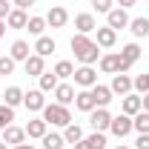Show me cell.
<instances>
[{"instance_id":"6da1fadb","label":"cell","mask_w":149,"mask_h":149,"mask_svg":"<svg viewBox=\"0 0 149 149\" xmlns=\"http://www.w3.org/2000/svg\"><path fill=\"white\" fill-rule=\"evenodd\" d=\"M69 46H72L74 57L80 60V66H92V63L100 60V46H97L89 35H80V32H77V35L69 40Z\"/></svg>"},{"instance_id":"7a4b0ae2","label":"cell","mask_w":149,"mask_h":149,"mask_svg":"<svg viewBox=\"0 0 149 149\" xmlns=\"http://www.w3.org/2000/svg\"><path fill=\"white\" fill-rule=\"evenodd\" d=\"M97 66H100L103 74H129V69H132V63L123 60L120 52H106V55H100Z\"/></svg>"},{"instance_id":"3957f363","label":"cell","mask_w":149,"mask_h":149,"mask_svg":"<svg viewBox=\"0 0 149 149\" xmlns=\"http://www.w3.org/2000/svg\"><path fill=\"white\" fill-rule=\"evenodd\" d=\"M40 118H43L49 126H60V129L72 123V112H69V106H60V103H46L43 112H40Z\"/></svg>"},{"instance_id":"277c9868","label":"cell","mask_w":149,"mask_h":149,"mask_svg":"<svg viewBox=\"0 0 149 149\" xmlns=\"http://www.w3.org/2000/svg\"><path fill=\"white\" fill-rule=\"evenodd\" d=\"M74 86H80V89H92L95 83H97V72H95L92 66H77L72 74Z\"/></svg>"},{"instance_id":"5b68a950","label":"cell","mask_w":149,"mask_h":149,"mask_svg":"<svg viewBox=\"0 0 149 149\" xmlns=\"http://www.w3.org/2000/svg\"><path fill=\"white\" fill-rule=\"evenodd\" d=\"M109 123H112V112L109 109H92L89 112V126L95 132H109Z\"/></svg>"},{"instance_id":"8992f818","label":"cell","mask_w":149,"mask_h":149,"mask_svg":"<svg viewBox=\"0 0 149 149\" xmlns=\"http://www.w3.org/2000/svg\"><path fill=\"white\" fill-rule=\"evenodd\" d=\"M129 20H132V17L126 15V9L115 6L109 15H106V26H109V29H115V32H118V29H129Z\"/></svg>"},{"instance_id":"52a82bcc","label":"cell","mask_w":149,"mask_h":149,"mask_svg":"<svg viewBox=\"0 0 149 149\" xmlns=\"http://www.w3.org/2000/svg\"><path fill=\"white\" fill-rule=\"evenodd\" d=\"M23 106H26L29 112H43V106H46V92L29 89V92L23 95Z\"/></svg>"},{"instance_id":"ba28073f","label":"cell","mask_w":149,"mask_h":149,"mask_svg":"<svg viewBox=\"0 0 149 149\" xmlns=\"http://www.w3.org/2000/svg\"><path fill=\"white\" fill-rule=\"evenodd\" d=\"M95 43H97L100 49H112V46L118 43V32L109 29V26H97V29H95Z\"/></svg>"},{"instance_id":"9c48e42d","label":"cell","mask_w":149,"mask_h":149,"mask_svg":"<svg viewBox=\"0 0 149 149\" xmlns=\"http://www.w3.org/2000/svg\"><path fill=\"white\" fill-rule=\"evenodd\" d=\"M109 132L115 135V138H126V135L132 132V118L120 112L118 118H112V123H109Z\"/></svg>"},{"instance_id":"30bf717a","label":"cell","mask_w":149,"mask_h":149,"mask_svg":"<svg viewBox=\"0 0 149 149\" xmlns=\"http://www.w3.org/2000/svg\"><path fill=\"white\" fill-rule=\"evenodd\" d=\"M69 23V12L63 9V6H52L49 12H46V26H52V29H63Z\"/></svg>"},{"instance_id":"8fae6325","label":"cell","mask_w":149,"mask_h":149,"mask_svg":"<svg viewBox=\"0 0 149 149\" xmlns=\"http://www.w3.org/2000/svg\"><path fill=\"white\" fill-rule=\"evenodd\" d=\"M141 109H143V100H141V95L129 92V95H123V97H120V112H123V115L135 118Z\"/></svg>"},{"instance_id":"7c38bea8","label":"cell","mask_w":149,"mask_h":149,"mask_svg":"<svg viewBox=\"0 0 149 149\" xmlns=\"http://www.w3.org/2000/svg\"><path fill=\"white\" fill-rule=\"evenodd\" d=\"M109 89H112V95H129L132 89H135V83H132V77L129 74H112V83H109Z\"/></svg>"},{"instance_id":"4fadbf2b","label":"cell","mask_w":149,"mask_h":149,"mask_svg":"<svg viewBox=\"0 0 149 149\" xmlns=\"http://www.w3.org/2000/svg\"><path fill=\"white\" fill-rule=\"evenodd\" d=\"M23 129H26V138H32V141H43V135L49 132V123H46L43 118H32Z\"/></svg>"},{"instance_id":"5bb4252c","label":"cell","mask_w":149,"mask_h":149,"mask_svg":"<svg viewBox=\"0 0 149 149\" xmlns=\"http://www.w3.org/2000/svg\"><path fill=\"white\" fill-rule=\"evenodd\" d=\"M74 29H77L80 35H92L95 29H97V20H95V15H89V12H80V15H74Z\"/></svg>"},{"instance_id":"9a60e30c","label":"cell","mask_w":149,"mask_h":149,"mask_svg":"<svg viewBox=\"0 0 149 149\" xmlns=\"http://www.w3.org/2000/svg\"><path fill=\"white\" fill-rule=\"evenodd\" d=\"M3 143H9V146L26 143V129H23V126H15V123H9V126L3 129Z\"/></svg>"},{"instance_id":"2e32d148","label":"cell","mask_w":149,"mask_h":149,"mask_svg":"<svg viewBox=\"0 0 149 149\" xmlns=\"http://www.w3.org/2000/svg\"><path fill=\"white\" fill-rule=\"evenodd\" d=\"M52 95H55V103H60V106L74 103V86H72V83H66V80H63V83H57V89H55Z\"/></svg>"},{"instance_id":"e0dca14e","label":"cell","mask_w":149,"mask_h":149,"mask_svg":"<svg viewBox=\"0 0 149 149\" xmlns=\"http://www.w3.org/2000/svg\"><path fill=\"white\" fill-rule=\"evenodd\" d=\"M74 109H80V112L97 109V106H95V97H92V89H77V92H74Z\"/></svg>"},{"instance_id":"ac0fdd59","label":"cell","mask_w":149,"mask_h":149,"mask_svg":"<svg viewBox=\"0 0 149 149\" xmlns=\"http://www.w3.org/2000/svg\"><path fill=\"white\" fill-rule=\"evenodd\" d=\"M43 60H46V57H40V55H35V52H32V55H29V60L23 63L26 74H29V77H40V74L46 72V63H43Z\"/></svg>"},{"instance_id":"d6986e66","label":"cell","mask_w":149,"mask_h":149,"mask_svg":"<svg viewBox=\"0 0 149 149\" xmlns=\"http://www.w3.org/2000/svg\"><path fill=\"white\" fill-rule=\"evenodd\" d=\"M92 97H95V106L106 109V106L112 103V89L103 86V83H95V86H92Z\"/></svg>"},{"instance_id":"ffe728a7","label":"cell","mask_w":149,"mask_h":149,"mask_svg":"<svg viewBox=\"0 0 149 149\" xmlns=\"http://www.w3.org/2000/svg\"><path fill=\"white\" fill-rule=\"evenodd\" d=\"M55 49H57V43L52 40V37H46V35H40V37L35 40V46H32V52H35V55H40V57H49Z\"/></svg>"},{"instance_id":"44dd1931","label":"cell","mask_w":149,"mask_h":149,"mask_svg":"<svg viewBox=\"0 0 149 149\" xmlns=\"http://www.w3.org/2000/svg\"><path fill=\"white\" fill-rule=\"evenodd\" d=\"M9 55H12V60H15V63H26V60H29V55H32V46H29L26 40H15Z\"/></svg>"},{"instance_id":"7402d4cb","label":"cell","mask_w":149,"mask_h":149,"mask_svg":"<svg viewBox=\"0 0 149 149\" xmlns=\"http://www.w3.org/2000/svg\"><path fill=\"white\" fill-rule=\"evenodd\" d=\"M26 23H29V12H23V9H12L9 17H6L9 29H26Z\"/></svg>"},{"instance_id":"603a6c76","label":"cell","mask_w":149,"mask_h":149,"mask_svg":"<svg viewBox=\"0 0 149 149\" xmlns=\"http://www.w3.org/2000/svg\"><path fill=\"white\" fill-rule=\"evenodd\" d=\"M23 89H20V86H9V89H6V92H3V103H6V106H12V109H17L20 103H23Z\"/></svg>"},{"instance_id":"cb8c5ba5","label":"cell","mask_w":149,"mask_h":149,"mask_svg":"<svg viewBox=\"0 0 149 149\" xmlns=\"http://www.w3.org/2000/svg\"><path fill=\"white\" fill-rule=\"evenodd\" d=\"M57 83H60V77H57L55 72H43L37 77V89H40V92H55Z\"/></svg>"},{"instance_id":"d4e9b609","label":"cell","mask_w":149,"mask_h":149,"mask_svg":"<svg viewBox=\"0 0 149 149\" xmlns=\"http://www.w3.org/2000/svg\"><path fill=\"white\" fill-rule=\"evenodd\" d=\"M129 32L135 37H149V17H132L129 20Z\"/></svg>"},{"instance_id":"484cf974","label":"cell","mask_w":149,"mask_h":149,"mask_svg":"<svg viewBox=\"0 0 149 149\" xmlns=\"http://www.w3.org/2000/svg\"><path fill=\"white\" fill-rule=\"evenodd\" d=\"M132 129L138 132V135H149V112H138L135 118H132Z\"/></svg>"},{"instance_id":"4316f807","label":"cell","mask_w":149,"mask_h":149,"mask_svg":"<svg viewBox=\"0 0 149 149\" xmlns=\"http://www.w3.org/2000/svg\"><path fill=\"white\" fill-rule=\"evenodd\" d=\"M63 146H66L63 135H57V132H46L43 135V149H63Z\"/></svg>"},{"instance_id":"83f0119b","label":"cell","mask_w":149,"mask_h":149,"mask_svg":"<svg viewBox=\"0 0 149 149\" xmlns=\"http://www.w3.org/2000/svg\"><path fill=\"white\" fill-rule=\"evenodd\" d=\"M63 141H66V143H77V141H83V129H80L77 123L63 126Z\"/></svg>"},{"instance_id":"f1b7e54d","label":"cell","mask_w":149,"mask_h":149,"mask_svg":"<svg viewBox=\"0 0 149 149\" xmlns=\"http://www.w3.org/2000/svg\"><path fill=\"white\" fill-rule=\"evenodd\" d=\"M55 74L60 77V80H69V77L74 74V63L72 60H57L55 63Z\"/></svg>"},{"instance_id":"f546056e","label":"cell","mask_w":149,"mask_h":149,"mask_svg":"<svg viewBox=\"0 0 149 149\" xmlns=\"http://www.w3.org/2000/svg\"><path fill=\"white\" fill-rule=\"evenodd\" d=\"M26 29H29V35L32 37H40L43 32H46V17H29V23H26Z\"/></svg>"},{"instance_id":"4dcf8cb0","label":"cell","mask_w":149,"mask_h":149,"mask_svg":"<svg viewBox=\"0 0 149 149\" xmlns=\"http://www.w3.org/2000/svg\"><path fill=\"white\" fill-rule=\"evenodd\" d=\"M141 55H143V52H141V46H138V43H126V46L120 49V57H123V60H129V63H135Z\"/></svg>"},{"instance_id":"1f68e13d","label":"cell","mask_w":149,"mask_h":149,"mask_svg":"<svg viewBox=\"0 0 149 149\" xmlns=\"http://www.w3.org/2000/svg\"><path fill=\"white\" fill-rule=\"evenodd\" d=\"M89 149H106V132H92L89 138H83Z\"/></svg>"},{"instance_id":"d6a6232c","label":"cell","mask_w":149,"mask_h":149,"mask_svg":"<svg viewBox=\"0 0 149 149\" xmlns=\"http://www.w3.org/2000/svg\"><path fill=\"white\" fill-rule=\"evenodd\" d=\"M12 120H15V109H12V106H6V103H0V132L6 129Z\"/></svg>"},{"instance_id":"836d02e7","label":"cell","mask_w":149,"mask_h":149,"mask_svg":"<svg viewBox=\"0 0 149 149\" xmlns=\"http://www.w3.org/2000/svg\"><path fill=\"white\" fill-rule=\"evenodd\" d=\"M132 83H135V89L141 95H146L149 92V72L146 74H138V77H132Z\"/></svg>"},{"instance_id":"e575fe53","label":"cell","mask_w":149,"mask_h":149,"mask_svg":"<svg viewBox=\"0 0 149 149\" xmlns=\"http://www.w3.org/2000/svg\"><path fill=\"white\" fill-rule=\"evenodd\" d=\"M95 12H100V15H109L112 9H115V0H92Z\"/></svg>"},{"instance_id":"d590c367","label":"cell","mask_w":149,"mask_h":149,"mask_svg":"<svg viewBox=\"0 0 149 149\" xmlns=\"http://www.w3.org/2000/svg\"><path fill=\"white\" fill-rule=\"evenodd\" d=\"M15 72V60L12 55H0V74H12Z\"/></svg>"},{"instance_id":"8d00e7d4","label":"cell","mask_w":149,"mask_h":149,"mask_svg":"<svg viewBox=\"0 0 149 149\" xmlns=\"http://www.w3.org/2000/svg\"><path fill=\"white\" fill-rule=\"evenodd\" d=\"M15 6H9V0H0V20H6L9 17V12H12Z\"/></svg>"},{"instance_id":"74e56055","label":"cell","mask_w":149,"mask_h":149,"mask_svg":"<svg viewBox=\"0 0 149 149\" xmlns=\"http://www.w3.org/2000/svg\"><path fill=\"white\" fill-rule=\"evenodd\" d=\"M35 3H37V0H15V9H23V12H29Z\"/></svg>"},{"instance_id":"f35d334b","label":"cell","mask_w":149,"mask_h":149,"mask_svg":"<svg viewBox=\"0 0 149 149\" xmlns=\"http://www.w3.org/2000/svg\"><path fill=\"white\" fill-rule=\"evenodd\" d=\"M135 149H149V135H138V141H135Z\"/></svg>"},{"instance_id":"ab89813d","label":"cell","mask_w":149,"mask_h":149,"mask_svg":"<svg viewBox=\"0 0 149 149\" xmlns=\"http://www.w3.org/2000/svg\"><path fill=\"white\" fill-rule=\"evenodd\" d=\"M115 6H120V9H132V6H138V0H115Z\"/></svg>"},{"instance_id":"60d3db41","label":"cell","mask_w":149,"mask_h":149,"mask_svg":"<svg viewBox=\"0 0 149 149\" xmlns=\"http://www.w3.org/2000/svg\"><path fill=\"white\" fill-rule=\"evenodd\" d=\"M141 100H143V112H149V92L143 95V97H141Z\"/></svg>"},{"instance_id":"b9f144b4","label":"cell","mask_w":149,"mask_h":149,"mask_svg":"<svg viewBox=\"0 0 149 149\" xmlns=\"http://www.w3.org/2000/svg\"><path fill=\"white\" fill-rule=\"evenodd\" d=\"M74 149H89V143H86V141H77V143H74Z\"/></svg>"},{"instance_id":"7bdbcfd3","label":"cell","mask_w":149,"mask_h":149,"mask_svg":"<svg viewBox=\"0 0 149 149\" xmlns=\"http://www.w3.org/2000/svg\"><path fill=\"white\" fill-rule=\"evenodd\" d=\"M12 149H35L32 143H17V146H12Z\"/></svg>"},{"instance_id":"ee69618b","label":"cell","mask_w":149,"mask_h":149,"mask_svg":"<svg viewBox=\"0 0 149 149\" xmlns=\"http://www.w3.org/2000/svg\"><path fill=\"white\" fill-rule=\"evenodd\" d=\"M3 35H6V20H0V40H3Z\"/></svg>"},{"instance_id":"f6af8a7d","label":"cell","mask_w":149,"mask_h":149,"mask_svg":"<svg viewBox=\"0 0 149 149\" xmlns=\"http://www.w3.org/2000/svg\"><path fill=\"white\" fill-rule=\"evenodd\" d=\"M0 149H12V146H9V143H3V141H0Z\"/></svg>"},{"instance_id":"bcb514c9","label":"cell","mask_w":149,"mask_h":149,"mask_svg":"<svg viewBox=\"0 0 149 149\" xmlns=\"http://www.w3.org/2000/svg\"><path fill=\"white\" fill-rule=\"evenodd\" d=\"M115 149H132V146H123V143H120V146H115Z\"/></svg>"},{"instance_id":"7dc6e473","label":"cell","mask_w":149,"mask_h":149,"mask_svg":"<svg viewBox=\"0 0 149 149\" xmlns=\"http://www.w3.org/2000/svg\"><path fill=\"white\" fill-rule=\"evenodd\" d=\"M0 100H3V92H0Z\"/></svg>"}]
</instances>
